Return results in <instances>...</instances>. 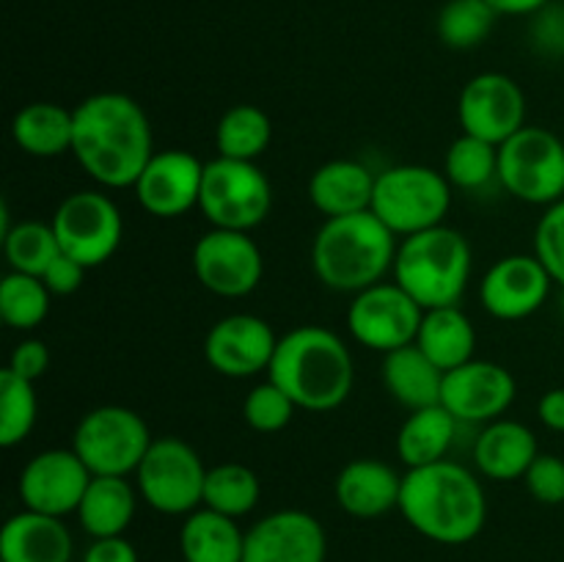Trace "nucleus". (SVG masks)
I'll use <instances>...</instances> for the list:
<instances>
[{"mask_svg": "<svg viewBox=\"0 0 564 562\" xmlns=\"http://www.w3.org/2000/svg\"><path fill=\"white\" fill-rule=\"evenodd\" d=\"M72 154L97 185L132 187L154 154L149 116L130 94L99 91L75 105Z\"/></svg>", "mask_w": 564, "mask_h": 562, "instance_id": "1", "label": "nucleus"}, {"mask_svg": "<svg viewBox=\"0 0 564 562\" xmlns=\"http://www.w3.org/2000/svg\"><path fill=\"white\" fill-rule=\"evenodd\" d=\"M422 538L441 545L471 543L488 521V499L477 474L457 461H438L402 474L400 507Z\"/></svg>", "mask_w": 564, "mask_h": 562, "instance_id": "2", "label": "nucleus"}, {"mask_svg": "<svg viewBox=\"0 0 564 562\" xmlns=\"http://www.w3.org/2000/svg\"><path fill=\"white\" fill-rule=\"evenodd\" d=\"M268 378L303 411L339 408L356 383L352 353L339 334L323 325H297L279 336Z\"/></svg>", "mask_w": 564, "mask_h": 562, "instance_id": "3", "label": "nucleus"}, {"mask_svg": "<svg viewBox=\"0 0 564 562\" xmlns=\"http://www.w3.org/2000/svg\"><path fill=\"white\" fill-rule=\"evenodd\" d=\"M397 235L372 213L325 218L312 242L314 275L334 292H356L394 270Z\"/></svg>", "mask_w": 564, "mask_h": 562, "instance_id": "4", "label": "nucleus"}, {"mask_svg": "<svg viewBox=\"0 0 564 562\" xmlns=\"http://www.w3.org/2000/svg\"><path fill=\"white\" fill-rule=\"evenodd\" d=\"M474 257L466 235L441 224L419 235L402 237L397 246L394 281L427 312L460 306L471 279Z\"/></svg>", "mask_w": 564, "mask_h": 562, "instance_id": "5", "label": "nucleus"}, {"mask_svg": "<svg viewBox=\"0 0 564 562\" xmlns=\"http://www.w3.org/2000/svg\"><path fill=\"white\" fill-rule=\"evenodd\" d=\"M452 207V185L433 165L402 163L383 169L375 180L372 213L394 231L411 237L444 224Z\"/></svg>", "mask_w": 564, "mask_h": 562, "instance_id": "6", "label": "nucleus"}, {"mask_svg": "<svg viewBox=\"0 0 564 562\" xmlns=\"http://www.w3.org/2000/svg\"><path fill=\"white\" fill-rule=\"evenodd\" d=\"M273 187L253 160L215 158L204 163L198 209L213 229L251 231L270 215Z\"/></svg>", "mask_w": 564, "mask_h": 562, "instance_id": "7", "label": "nucleus"}, {"mask_svg": "<svg viewBox=\"0 0 564 562\" xmlns=\"http://www.w3.org/2000/svg\"><path fill=\"white\" fill-rule=\"evenodd\" d=\"M152 441L154 435L141 413L127 406H99L83 413L72 435V450L94 477H130Z\"/></svg>", "mask_w": 564, "mask_h": 562, "instance_id": "8", "label": "nucleus"}, {"mask_svg": "<svg viewBox=\"0 0 564 562\" xmlns=\"http://www.w3.org/2000/svg\"><path fill=\"white\" fill-rule=\"evenodd\" d=\"M499 185L538 207L564 198V141L545 127L527 125L499 147Z\"/></svg>", "mask_w": 564, "mask_h": 562, "instance_id": "9", "label": "nucleus"}, {"mask_svg": "<svg viewBox=\"0 0 564 562\" xmlns=\"http://www.w3.org/2000/svg\"><path fill=\"white\" fill-rule=\"evenodd\" d=\"M207 472L202 455L176 435L154 439L135 472V488L163 516H191L204 505Z\"/></svg>", "mask_w": 564, "mask_h": 562, "instance_id": "10", "label": "nucleus"}, {"mask_svg": "<svg viewBox=\"0 0 564 562\" xmlns=\"http://www.w3.org/2000/svg\"><path fill=\"white\" fill-rule=\"evenodd\" d=\"M53 229L66 257L77 259L88 270L99 268L119 251L124 220L108 193L75 191L55 207Z\"/></svg>", "mask_w": 564, "mask_h": 562, "instance_id": "11", "label": "nucleus"}, {"mask_svg": "<svg viewBox=\"0 0 564 562\" xmlns=\"http://www.w3.org/2000/svg\"><path fill=\"white\" fill-rule=\"evenodd\" d=\"M422 317L424 309L397 281H378L352 295L347 328L358 345L386 356L416 342Z\"/></svg>", "mask_w": 564, "mask_h": 562, "instance_id": "12", "label": "nucleus"}, {"mask_svg": "<svg viewBox=\"0 0 564 562\" xmlns=\"http://www.w3.org/2000/svg\"><path fill=\"white\" fill-rule=\"evenodd\" d=\"M193 273L218 298H246L264 275L262 248L251 231L209 229L193 246Z\"/></svg>", "mask_w": 564, "mask_h": 562, "instance_id": "13", "label": "nucleus"}, {"mask_svg": "<svg viewBox=\"0 0 564 562\" xmlns=\"http://www.w3.org/2000/svg\"><path fill=\"white\" fill-rule=\"evenodd\" d=\"M457 119L463 132L501 147L527 127V94L505 72H482L463 86Z\"/></svg>", "mask_w": 564, "mask_h": 562, "instance_id": "14", "label": "nucleus"}, {"mask_svg": "<svg viewBox=\"0 0 564 562\" xmlns=\"http://www.w3.org/2000/svg\"><path fill=\"white\" fill-rule=\"evenodd\" d=\"M518 383L507 367L471 358L444 375L441 406L460 424H490L516 402Z\"/></svg>", "mask_w": 564, "mask_h": 562, "instance_id": "15", "label": "nucleus"}, {"mask_svg": "<svg viewBox=\"0 0 564 562\" xmlns=\"http://www.w3.org/2000/svg\"><path fill=\"white\" fill-rule=\"evenodd\" d=\"M94 474L75 450H44L20 472V499L25 510L66 518L77 512Z\"/></svg>", "mask_w": 564, "mask_h": 562, "instance_id": "16", "label": "nucleus"}, {"mask_svg": "<svg viewBox=\"0 0 564 562\" xmlns=\"http://www.w3.org/2000/svg\"><path fill=\"white\" fill-rule=\"evenodd\" d=\"M551 284L554 279L534 253H510L488 268L479 284V301L490 317L516 323L545 306Z\"/></svg>", "mask_w": 564, "mask_h": 562, "instance_id": "17", "label": "nucleus"}, {"mask_svg": "<svg viewBox=\"0 0 564 562\" xmlns=\"http://www.w3.org/2000/svg\"><path fill=\"white\" fill-rule=\"evenodd\" d=\"M279 347L268 320L257 314H226L204 339V358L224 378H253L268 372Z\"/></svg>", "mask_w": 564, "mask_h": 562, "instance_id": "18", "label": "nucleus"}, {"mask_svg": "<svg viewBox=\"0 0 564 562\" xmlns=\"http://www.w3.org/2000/svg\"><path fill=\"white\" fill-rule=\"evenodd\" d=\"M204 163L187 149H163L154 152L147 169L135 180L138 204L154 218H182L198 207L202 196Z\"/></svg>", "mask_w": 564, "mask_h": 562, "instance_id": "19", "label": "nucleus"}, {"mask_svg": "<svg viewBox=\"0 0 564 562\" xmlns=\"http://www.w3.org/2000/svg\"><path fill=\"white\" fill-rule=\"evenodd\" d=\"M328 538L312 512L275 510L246 532L242 562H325Z\"/></svg>", "mask_w": 564, "mask_h": 562, "instance_id": "20", "label": "nucleus"}, {"mask_svg": "<svg viewBox=\"0 0 564 562\" xmlns=\"http://www.w3.org/2000/svg\"><path fill=\"white\" fill-rule=\"evenodd\" d=\"M471 455L474 466L482 477L496 479V483H512V479H523L534 457L540 455V446L532 428L501 417L479 430Z\"/></svg>", "mask_w": 564, "mask_h": 562, "instance_id": "21", "label": "nucleus"}, {"mask_svg": "<svg viewBox=\"0 0 564 562\" xmlns=\"http://www.w3.org/2000/svg\"><path fill=\"white\" fill-rule=\"evenodd\" d=\"M336 501L352 518H380L400 507L402 474L375 457L350 461L336 477Z\"/></svg>", "mask_w": 564, "mask_h": 562, "instance_id": "22", "label": "nucleus"}, {"mask_svg": "<svg viewBox=\"0 0 564 562\" xmlns=\"http://www.w3.org/2000/svg\"><path fill=\"white\" fill-rule=\"evenodd\" d=\"M72 532L64 518L22 510L0 529V560L3 562H72Z\"/></svg>", "mask_w": 564, "mask_h": 562, "instance_id": "23", "label": "nucleus"}, {"mask_svg": "<svg viewBox=\"0 0 564 562\" xmlns=\"http://www.w3.org/2000/svg\"><path fill=\"white\" fill-rule=\"evenodd\" d=\"M375 174L369 165L358 160L336 158L319 165L308 180V198L314 209L325 218H341V215H356L372 209Z\"/></svg>", "mask_w": 564, "mask_h": 562, "instance_id": "24", "label": "nucleus"}, {"mask_svg": "<svg viewBox=\"0 0 564 562\" xmlns=\"http://www.w3.org/2000/svg\"><path fill=\"white\" fill-rule=\"evenodd\" d=\"M444 369L430 361L427 353L413 345L397 347L383 356V386L391 400L400 402L408 411L438 406L444 389Z\"/></svg>", "mask_w": 564, "mask_h": 562, "instance_id": "25", "label": "nucleus"}, {"mask_svg": "<svg viewBox=\"0 0 564 562\" xmlns=\"http://www.w3.org/2000/svg\"><path fill=\"white\" fill-rule=\"evenodd\" d=\"M180 551L185 562H242L246 532L237 518L198 507L182 523Z\"/></svg>", "mask_w": 564, "mask_h": 562, "instance_id": "26", "label": "nucleus"}, {"mask_svg": "<svg viewBox=\"0 0 564 562\" xmlns=\"http://www.w3.org/2000/svg\"><path fill=\"white\" fill-rule=\"evenodd\" d=\"M138 496L127 477H91L75 516L91 538H116L135 518Z\"/></svg>", "mask_w": 564, "mask_h": 562, "instance_id": "27", "label": "nucleus"}, {"mask_svg": "<svg viewBox=\"0 0 564 562\" xmlns=\"http://www.w3.org/2000/svg\"><path fill=\"white\" fill-rule=\"evenodd\" d=\"M457 428L460 422L441 402L411 411L397 433V455L408 468L446 461L449 450L455 446Z\"/></svg>", "mask_w": 564, "mask_h": 562, "instance_id": "28", "label": "nucleus"}, {"mask_svg": "<svg viewBox=\"0 0 564 562\" xmlns=\"http://www.w3.org/2000/svg\"><path fill=\"white\" fill-rule=\"evenodd\" d=\"M416 345L427 353L430 361L444 372L471 361L477 350V328L460 306L427 309L419 325Z\"/></svg>", "mask_w": 564, "mask_h": 562, "instance_id": "29", "label": "nucleus"}, {"mask_svg": "<svg viewBox=\"0 0 564 562\" xmlns=\"http://www.w3.org/2000/svg\"><path fill=\"white\" fill-rule=\"evenodd\" d=\"M75 110L58 102H31L20 108L11 121V138L31 158H61L72 152Z\"/></svg>", "mask_w": 564, "mask_h": 562, "instance_id": "30", "label": "nucleus"}, {"mask_svg": "<svg viewBox=\"0 0 564 562\" xmlns=\"http://www.w3.org/2000/svg\"><path fill=\"white\" fill-rule=\"evenodd\" d=\"M273 138V121L257 105H235L226 110L215 127V149L220 158L253 160L262 158Z\"/></svg>", "mask_w": 564, "mask_h": 562, "instance_id": "31", "label": "nucleus"}, {"mask_svg": "<svg viewBox=\"0 0 564 562\" xmlns=\"http://www.w3.org/2000/svg\"><path fill=\"white\" fill-rule=\"evenodd\" d=\"M259 499H262V483L246 463H220L207 472L202 507L229 518H242L259 505Z\"/></svg>", "mask_w": 564, "mask_h": 562, "instance_id": "32", "label": "nucleus"}, {"mask_svg": "<svg viewBox=\"0 0 564 562\" xmlns=\"http://www.w3.org/2000/svg\"><path fill=\"white\" fill-rule=\"evenodd\" d=\"M3 253L11 270L42 279L44 270L61 257L58 237L53 224L44 220H20L3 231Z\"/></svg>", "mask_w": 564, "mask_h": 562, "instance_id": "33", "label": "nucleus"}, {"mask_svg": "<svg viewBox=\"0 0 564 562\" xmlns=\"http://www.w3.org/2000/svg\"><path fill=\"white\" fill-rule=\"evenodd\" d=\"M444 174L452 187L482 191L490 182H499V147L463 132L446 149Z\"/></svg>", "mask_w": 564, "mask_h": 562, "instance_id": "34", "label": "nucleus"}, {"mask_svg": "<svg viewBox=\"0 0 564 562\" xmlns=\"http://www.w3.org/2000/svg\"><path fill=\"white\" fill-rule=\"evenodd\" d=\"M50 298L53 292L39 275L9 270L0 281V317L9 328L33 331L47 320Z\"/></svg>", "mask_w": 564, "mask_h": 562, "instance_id": "35", "label": "nucleus"}, {"mask_svg": "<svg viewBox=\"0 0 564 562\" xmlns=\"http://www.w3.org/2000/svg\"><path fill=\"white\" fill-rule=\"evenodd\" d=\"M36 383L6 367L0 372V446L11 450L22 444L36 428Z\"/></svg>", "mask_w": 564, "mask_h": 562, "instance_id": "36", "label": "nucleus"}, {"mask_svg": "<svg viewBox=\"0 0 564 562\" xmlns=\"http://www.w3.org/2000/svg\"><path fill=\"white\" fill-rule=\"evenodd\" d=\"M499 11L488 0H449L438 11L435 31L452 50H471L490 36Z\"/></svg>", "mask_w": 564, "mask_h": 562, "instance_id": "37", "label": "nucleus"}, {"mask_svg": "<svg viewBox=\"0 0 564 562\" xmlns=\"http://www.w3.org/2000/svg\"><path fill=\"white\" fill-rule=\"evenodd\" d=\"M295 411V402L270 378L264 383L253 386L246 395V400H242V419L257 433H279V430H284L292 422Z\"/></svg>", "mask_w": 564, "mask_h": 562, "instance_id": "38", "label": "nucleus"}, {"mask_svg": "<svg viewBox=\"0 0 564 562\" xmlns=\"http://www.w3.org/2000/svg\"><path fill=\"white\" fill-rule=\"evenodd\" d=\"M534 257L545 264L554 284L564 290V198L545 207L534 229Z\"/></svg>", "mask_w": 564, "mask_h": 562, "instance_id": "39", "label": "nucleus"}, {"mask_svg": "<svg viewBox=\"0 0 564 562\" xmlns=\"http://www.w3.org/2000/svg\"><path fill=\"white\" fill-rule=\"evenodd\" d=\"M523 485L540 505H564V457L540 452L532 466H529V472L523 474Z\"/></svg>", "mask_w": 564, "mask_h": 562, "instance_id": "40", "label": "nucleus"}, {"mask_svg": "<svg viewBox=\"0 0 564 562\" xmlns=\"http://www.w3.org/2000/svg\"><path fill=\"white\" fill-rule=\"evenodd\" d=\"M532 44L540 55L564 58V6L549 3L532 14Z\"/></svg>", "mask_w": 564, "mask_h": 562, "instance_id": "41", "label": "nucleus"}, {"mask_svg": "<svg viewBox=\"0 0 564 562\" xmlns=\"http://www.w3.org/2000/svg\"><path fill=\"white\" fill-rule=\"evenodd\" d=\"M47 367H50V350L42 339H22L20 345L11 350V358H9L11 372L33 380V383L47 372Z\"/></svg>", "mask_w": 564, "mask_h": 562, "instance_id": "42", "label": "nucleus"}, {"mask_svg": "<svg viewBox=\"0 0 564 562\" xmlns=\"http://www.w3.org/2000/svg\"><path fill=\"white\" fill-rule=\"evenodd\" d=\"M86 270H88L86 264H80L77 259L61 253V257L44 270L42 281L47 284V290L53 292V295H72V292H77L83 287Z\"/></svg>", "mask_w": 564, "mask_h": 562, "instance_id": "43", "label": "nucleus"}, {"mask_svg": "<svg viewBox=\"0 0 564 562\" xmlns=\"http://www.w3.org/2000/svg\"><path fill=\"white\" fill-rule=\"evenodd\" d=\"M83 562H138V551L124 534L116 538H94L83 554Z\"/></svg>", "mask_w": 564, "mask_h": 562, "instance_id": "44", "label": "nucleus"}, {"mask_svg": "<svg viewBox=\"0 0 564 562\" xmlns=\"http://www.w3.org/2000/svg\"><path fill=\"white\" fill-rule=\"evenodd\" d=\"M538 417L554 433H564V389H551L540 397Z\"/></svg>", "mask_w": 564, "mask_h": 562, "instance_id": "45", "label": "nucleus"}, {"mask_svg": "<svg viewBox=\"0 0 564 562\" xmlns=\"http://www.w3.org/2000/svg\"><path fill=\"white\" fill-rule=\"evenodd\" d=\"M488 3L494 6L499 14L532 17V14H538L540 9H545L549 3H554V0H488Z\"/></svg>", "mask_w": 564, "mask_h": 562, "instance_id": "46", "label": "nucleus"}, {"mask_svg": "<svg viewBox=\"0 0 564 562\" xmlns=\"http://www.w3.org/2000/svg\"><path fill=\"white\" fill-rule=\"evenodd\" d=\"M562 314H564V290H562Z\"/></svg>", "mask_w": 564, "mask_h": 562, "instance_id": "47", "label": "nucleus"}]
</instances>
